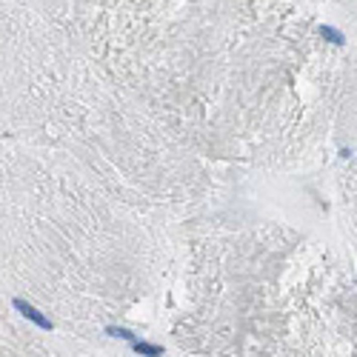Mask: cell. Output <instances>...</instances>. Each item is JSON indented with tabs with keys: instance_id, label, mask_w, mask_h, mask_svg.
Masks as SVG:
<instances>
[{
	"instance_id": "1",
	"label": "cell",
	"mask_w": 357,
	"mask_h": 357,
	"mask_svg": "<svg viewBox=\"0 0 357 357\" xmlns=\"http://www.w3.org/2000/svg\"><path fill=\"white\" fill-rule=\"evenodd\" d=\"M15 309H18V312L23 314L26 320H32L35 326H40V329H52V320H49V317H43V314L37 312V309H35L32 303H26V300H20V297H15Z\"/></svg>"
},
{
	"instance_id": "2",
	"label": "cell",
	"mask_w": 357,
	"mask_h": 357,
	"mask_svg": "<svg viewBox=\"0 0 357 357\" xmlns=\"http://www.w3.org/2000/svg\"><path fill=\"white\" fill-rule=\"evenodd\" d=\"M132 348L137 351V354H146V357H160V354H163V348H160V346H152V343H140V340H134Z\"/></svg>"
},
{
	"instance_id": "3",
	"label": "cell",
	"mask_w": 357,
	"mask_h": 357,
	"mask_svg": "<svg viewBox=\"0 0 357 357\" xmlns=\"http://www.w3.org/2000/svg\"><path fill=\"white\" fill-rule=\"evenodd\" d=\"M320 35L326 37L329 43H334V46H340V43H343V35H340L337 29H331V26H323V29H320Z\"/></svg>"
},
{
	"instance_id": "4",
	"label": "cell",
	"mask_w": 357,
	"mask_h": 357,
	"mask_svg": "<svg viewBox=\"0 0 357 357\" xmlns=\"http://www.w3.org/2000/svg\"><path fill=\"white\" fill-rule=\"evenodd\" d=\"M109 334H112V337H123V340H134V334L129 329H117V326H109Z\"/></svg>"
}]
</instances>
